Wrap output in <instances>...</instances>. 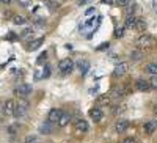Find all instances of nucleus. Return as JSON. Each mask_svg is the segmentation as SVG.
<instances>
[{
	"mask_svg": "<svg viewBox=\"0 0 157 143\" xmlns=\"http://www.w3.org/2000/svg\"><path fill=\"white\" fill-rule=\"evenodd\" d=\"M32 36H33V29H24L21 32V38H22V40H29V38H32Z\"/></svg>",
	"mask_w": 157,
	"mask_h": 143,
	"instance_id": "nucleus-23",
	"label": "nucleus"
},
{
	"mask_svg": "<svg viewBox=\"0 0 157 143\" xmlns=\"http://www.w3.org/2000/svg\"><path fill=\"white\" fill-rule=\"evenodd\" d=\"M39 132H41L43 135H49L54 132V124H52L50 121H44L41 123V126H39Z\"/></svg>",
	"mask_w": 157,
	"mask_h": 143,
	"instance_id": "nucleus-8",
	"label": "nucleus"
},
{
	"mask_svg": "<svg viewBox=\"0 0 157 143\" xmlns=\"http://www.w3.org/2000/svg\"><path fill=\"white\" fill-rule=\"evenodd\" d=\"M109 47V43H102V46L98 47V50H104V49H107Z\"/></svg>",
	"mask_w": 157,
	"mask_h": 143,
	"instance_id": "nucleus-38",
	"label": "nucleus"
},
{
	"mask_svg": "<svg viewBox=\"0 0 157 143\" xmlns=\"http://www.w3.org/2000/svg\"><path fill=\"white\" fill-rule=\"evenodd\" d=\"M137 44H138V47L140 49H151V47H154L157 43H155V40L151 36V35H141L138 40H137Z\"/></svg>",
	"mask_w": 157,
	"mask_h": 143,
	"instance_id": "nucleus-1",
	"label": "nucleus"
},
{
	"mask_svg": "<svg viewBox=\"0 0 157 143\" xmlns=\"http://www.w3.org/2000/svg\"><path fill=\"white\" fill-rule=\"evenodd\" d=\"M137 32H145V29H146V22L143 21V19H137V22H135V27H134Z\"/></svg>",
	"mask_w": 157,
	"mask_h": 143,
	"instance_id": "nucleus-22",
	"label": "nucleus"
},
{
	"mask_svg": "<svg viewBox=\"0 0 157 143\" xmlns=\"http://www.w3.org/2000/svg\"><path fill=\"white\" fill-rule=\"evenodd\" d=\"M90 61L88 60H85V58H80L77 61V69H78V72H80L82 75H85L86 72H88V69H90Z\"/></svg>",
	"mask_w": 157,
	"mask_h": 143,
	"instance_id": "nucleus-7",
	"label": "nucleus"
},
{
	"mask_svg": "<svg viewBox=\"0 0 157 143\" xmlns=\"http://www.w3.org/2000/svg\"><path fill=\"white\" fill-rule=\"evenodd\" d=\"M135 10H137V5L135 3H132V5H126V14L127 16H134V13H135Z\"/></svg>",
	"mask_w": 157,
	"mask_h": 143,
	"instance_id": "nucleus-24",
	"label": "nucleus"
},
{
	"mask_svg": "<svg viewBox=\"0 0 157 143\" xmlns=\"http://www.w3.org/2000/svg\"><path fill=\"white\" fill-rule=\"evenodd\" d=\"M141 58H143V52H141L140 49L130 52V60H132V61H140Z\"/></svg>",
	"mask_w": 157,
	"mask_h": 143,
	"instance_id": "nucleus-19",
	"label": "nucleus"
},
{
	"mask_svg": "<svg viewBox=\"0 0 157 143\" xmlns=\"http://www.w3.org/2000/svg\"><path fill=\"white\" fill-rule=\"evenodd\" d=\"M61 113H63V110H60V109H52L47 115V121H50L52 124H58Z\"/></svg>",
	"mask_w": 157,
	"mask_h": 143,
	"instance_id": "nucleus-5",
	"label": "nucleus"
},
{
	"mask_svg": "<svg viewBox=\"0 0 157 143\" xmlns=\"http://www.w3.org/2000/svg\"><path fill=\"white\" fill-rule=\"evenodd\" d=\"M43 75H44V77H49V75H50V66H44V69H43Z\"/></svg>",
	"mask_w": 157,
	"mask_h": 143,
	"instance_id": "nucleus-34",
	"label": "nucleus"
},
{
	"mask_svg": "<svg viewBox=\"0 0 157 143\" xmlns=\"http://www.w3.org/2000/svg\"><path fill=\"white\" fill-rule=\"evenodd\" d=\"M17 132H19V124H11V126L8 127V134L14 135V134H17Z\"/></svg>",
	"mask_w": 157,
	"mask_h": 143,
	"instance_id": "nucleus-26",
	"label": "nucleus"
},
{
	"mask_svg": "<svg viewBox=\"0 0 157 143\" xmlns=\"http://www.w3.org/2000/svg\"><path fill=\"white\" fill-rule=\"evenodd\" d=\"M123 112H126V106H118V109H115V113L118 115V113H123Z\"/></svg>",
	"mask_w": 157,
	"mask_h": 143,
	"instance_id": "nucleus-33",
	"label": "nucleus"
},
{
	"mask_svg": "<svg viewBox=\"0 0 157 143\" xmlns=\"http://www.w3.org/2000/svg\"><path fill=\"white\" fill-rule=\"evenodd\" d=\"M90 0H78V5H85V3H88Z\"/></svg>",
	"mask_w": 157,
	"mask_h": 143,
	"instance_id": "nucleus-40",
	"label": "nucleus"
},
{
	"mask_svg": "<svg viewBox=\"0 0 157 143\" xmlns=\"http://www.w3.org/2000/svg\"><path fill=\"white\" fill-rule=\"evenodd\" d=\"M154 113L157 115V104H155V107H154Z\"/></svg>",
	"mask_w": 157,
	"mask_h": 143,
	"instance_id": "nucleus-44",
	"label": "nucleus"
},
{
	"mask_svg": "<svg viewBox=\"0 0 157 143\" xmlns=\"http://www.w3.org/2000/svg\"><path fill=\"white\" fill-rule=\"evenodd\" d=\"M16 95L21 98H27L29 95H32V85L30 83H21L16 88Z\"/></svg>",
	"mask_w": 157,
	"mask_h": 143,
	"instance_id": "nucleus-3",
	"label": "nucleus"
},
{
	"mask_svg": "<svg viewBox=\"0 0 157 143\" xmlns=\"http://www.w3.org/2000/svg\"><path fill=\"white\" fill-rule=\"evenodd\" d=\"M146 72H149L151 75H157V63H148L146 68H145Z\"/></svg>",
	"mask_w": 157,
	"mask_h": 143,
	"instance_id": "nucleus-21",
	"label": "nucleus"
},
{
	"mask_svg": "<svg viewBox=\"0 0 157 143\" xmlns=\"http://www.w3.org/2000/svg\"><path fill=\"white\" fill-rule=\"evenodd\" d=\"M72 68H74V61H72L71 58H63V60H60V61H58V69H60L63 74L71 72V71H72Z\"/></svg>",
	"mask_w": 157,
	"mask_h": 143,
	"instance_id": "nucleus-2",
	"label": "nucleus"
},
{
	"mask_svg": "<svg viewBox=\"0 0 157 143\" xmlns=\"http://www.w3.org/2000/svg\"><path fill=\"white\" fill-rule=\"evenodd\" d=\"M148 82H149V87H151V88L157 90V75H152V77H151V79H149Z\"/></svg>",
	"mask_w": 157,
	"mask_h": 143,
	"instance_id": "nucleus-29",
	"label": "nucleus"
},
{
	"mask_svg": "<svg viewBox=\"0 0 157 143\" xmlns=\"http://www.w3.org/2000/svg\"><path fill=\"white\" fill-rule=\"evenodd\" d=\"M102 3H107V5H112V0H101Z\"/></svg>",
	"mask_w": 157,
	"mask_h": 143,
	"instance_id": "nucleus-41",
	"label": "nucleus"
},
{
	"mask_svg": "<svg viewBox=\"0 0 157 143\" xmlns=\"http://www.w3.org/2000/svg\"><path fill=\"white\" fill-rule=\"evenodd\" d=\"M93 13H94V8H90V10H86L85 14H86V16H90V14H93Z\"/></svg>",
	"mask_w": 157,
	"mask_h": 143,
	"instance_id": "nucleus-39",
	"label": "nucleus"
},
{
	"mask_svg": "<svg viewBox=\"0 0 157 143\" xmlns=\"http://www.w3.org/2000/svg\"><path fill=\"white\" fill-rule=\"evenodd\" d=\"M2 118H3V112L0 110V121H2Z\"/></svg>",
	"mask_w": 157,
	"mask_h": 143,
	"instance_id": "nucleus-43",
	"label": "nucleus"
},
{
	"mask_svg": "<svg viewBox=\"0 0 157 143\" xmlns=\"http://www.w3.org/2000/svg\"><path fill=\"white\" fill-rule=\"evenodd\" d=\"M0 2H2V3H11L13 0H0Z\"/></svg>",
	"mask_w": 157,
	"mask_h": 143,
	"instance_id": "nucleus-42",
	"label": "nucleus"
},
{
	"mask_svg": "<svg viewBox=\"0 0 157 143\" xmlns=\"http://www.w3.org/2000/svg\"><path fill=\"white\" fill-rule=\"evenodd\" d=\"M155 129H157V121L155 120H151L148 123H145V126H143V131H145L146 134H154L155 132Z\"/></svg>",
	"mask_w": 157,
	"mask_h": 143,
	"instance_id": "nucleus-12",
	"label": "nucleus"
},
{
	"mask_svg": "<svg viewBox=\"0 0 157 143\" xmlns=\"http://www.w3.org/2000/svg\"><path fill=\"white\" fill-rule=\"evenodd\" d=\"M90 116H91L94 121H101V120H102V112H101V109H98V107L91 109V110H90Z\"/></svg>",
	"mask_w": 157,
	"mask_h": 143,
	"instance_id": "nucleus-18",
	"label": "nucleus"
},
{
	"mask_svg": "<svg viewBox=\"0 0 157 143\" xmlns=\"http://www.w3.org/2000/svg\"><path fill=\"white\" fill-rule=\"evenodd\" d=\"M25 143H36V137H33V135H29L27 138H25Z\"/></svg>",
	"mask_w": 157,
	"mask_h": 143,
	"instance_id": "nucleus-35",
	"label": "nucleus"
},
{
	"mask_svg": "<svg viewBox=\"0 0 157 143\" xmlns=\"http://www.w3.org/2000/svg\"><path fill=\"white\" fill-rule=\"evenodd\" d=\"M127 127H129L127 120H118V121L115 123V131H116V132H124Z\"/></svg>",
	"mask_w": 157,
	"mask_h": 143,
	"instance_id": "nucleus-13",
	"label": "nucleus"
},
{
	"mask_svg": "<svg viewBox=\"0 0 157 143\" xmlns=\"http://www.w3.org/2000/svg\"><path fill=\"white\" fill-rule=\"evenodd\" d=\"M46 60H47V52H43V54L38 55L36 63H38V64H43V63H46Z\"/></svg>",
	"mask_w": 157,
	"mask_h": 143,
	"instance_id": "nucleus-25",
	"label": "nucleus"
},
{
	"mask_svg": "<svg viewBox=\"0 0 157 143\" xmlns=\"http://www.w3.org/2000/svg\"><path fill=\"white\" fill-rule=\"evenodd\" d=\"M35 79H36V80L44 79V75H43V69H36V72H35Z\"/></svg>",
	"mask_w": 157,
	"mask_h": 143,
	"instance_id": "nucleus-31",
	"label": "nucleus"
},
{
	"mask_svg": "<svg viewBox=\"0 0 157 143\" xmlns=\"http://www.w3.org/2000/svg\"><path fill=\"white\" fill-rule=\"evenodd\" d=\"M129 69V63L127 61H121L120 64H116L115 68V75H124Z\"/></svg>",
	"mask_w": 157,
	"mask_h": 143,
	"instance_id": "nucleus-11",
	"label": "nucleus"
},
{
	"mask_svg": "<svg viewBox=\"0 0 157 143\" xmlns=\"http://www.w3.org/2000/svg\"><path fill=\"white\" fill-rule=\"evenodd\" d=\"M17 3H19V6H22V8H29V6L32 5V0H17Z\"/></svg>",
	"mask_w": 157,
	"mask_h": 143,
	"instance_id": "nucleus-28",
	"label": "nucleus"
},
{
	"mask_svg": "<svg viewBox=\"0 0 157 143\" xmlns=\"http://www.w3.org/2000/svg\"><path fill=\"white\" fill-rule=\"evenodd\" d=\"M121 143H135V138H132V137H127V138H124Z\"/></svg>",
	"mask_w": 157,
	"mask_h": 143,
	"instance_id": "nucleus-37",
	"label": "nucleus"
},
{
	"mask_svg": "<svg viewBox=\"0 0 157 143\" xmlns=\"http://www.w3.org/2000/svg\"><path fill=\"white\" fill-rule=\"evenodd\" d=\"M127 95V88L123 87V85H116L112 88V91H110V96L112 98H121V96H126Z\"/></svg>",
	"mask_w": 157,
	"mask_h": 143,
	"instance_id": "nucleus-6",
	"label": "nucleus"
},
{
	"mask_svg": "<svg viewBox=\"0 0 157 143\" xmlns=\"http://www.w3.org/2000/svg\"><path fill=\"white\" fill-rule=\"evenodd\" d=\"M69 121H71V115L63 112V113H61V116H60L58 126H60V127H64V126H68V124H69Z\"/></svg>",
	"mask_w": 157,
	"mask_h": 143,
	"instance_id": "nucleus-16",
	"label": "nucleus"
},
{
	"mask_svg": "<svg viewBox=\"0 0 157 143\" xmlns=\"http://www.w3.org/2000/svg\"><path fill=\"white\" fill-rule=\"evenodd\" d=\"M44 43V38H38V40H33V41H30V44H29V50H36V49H39L41 47V44Z\"/></svg>",
	"mask_w": 157,
	"mask_h": 143,
	"instance_id": "nucleus-17",
	"label": "nucleus"
},
{
	"mask_svg": "<svg viewBox=\"0 0 157 143\" xmlns=\"http://www.w3.org/2000/svg\"><path fill=\"white\" fill-rule=\"evenodd\" d=\"M63 2H64V0H50V3H52V5H55V6H60Z\"/></svg>",
	"mask_w": 157,
	"mask_h": 143,
	"instance_id": "nucleus-36",
	"label": "nucleus"
},
{
	"mask_svg": "<svg viewBox=\"0 0 157 143\" xmlns=\"http://www.w3.org/2000/svg\"><path fill=\"white\" fill-rule=\"evenodd\" d=\"M115 36H116V38H123V36H124V29H123V27L116 29V30H115Z\"/></svg>",
	"mask_w": 157,
	"mask_h": 143,
	"instance_id": "nucleus-30",
	"label": "nucleus"
},
{
	"mask_svg": "<svg viewBox=\"0 0 157 143\" xmlns=\"http://www.w3.org/2000/svg\"><path fill=\"white\" fill-rule=\"evenodd\" d=\"M116 3H118V6H126L130 3V0H116Z\"/></svg>",
	"mask_w": 157,
	"mask_h": 143,
	"instance_id": "nucleus-32",
	"label": "nucleus"
},
{
	"mask_svg": "<svg viewBox=\"0 0 157 143\" xmlns=\"http://www.w3.org/2000/svg\"><path fill=\"white\" fill-rule=\"evenodd\" d=\"M110 101H112V96L110 95H99L98 99H96V102L99 104V106H109Z\"/></svg>",
	"mask_w": 157,
	"mask_h": 143,
	"instance_id": "nucleus-15",
	"label": "nucleus"
},
{
	"mask_svg": "<svg viewBox=\"0 0 157 143\" xmlns=\"http://www.w3.org/2000/svg\"><path fill=\"white\" fill-rule=\"evenodd\" d=\"M137 19H138V17H135V16H127L124 27H126V29H134V27H135V22H137Z\"/></svg>",
	"mask_w": 157,
	"mask_h": 143,
	"instance_id": "nucleus-20",
	"label": "nucleus"
},
{
	"mask_svg": "<svg viewBox=\"0 0 157 143\" xmlns=\"http://www.w3.org/2000/svg\"><path fill=\"white\" fill-rule=\"evenodd\" d=\"M74 129H75L77 134H83V132L88 131V123L85 120H77L75 124H74Z\"/></svg>",
	"mask_w": 157,
	"mask_h": 143,
	"instance_id": "nucleus-9",
	"label": "nucleus"
},
{
	"mask_svg": "<svg viewBox=\"0 0 157 143\" xmlns=\"http://www.w3.org/2000/svg\"><path fill=\"white\" fill-rule=\"evenodd\" d=\"M13 22H14L16 25H22V24H25V22H27V19H25L24 16H14Z\"/></svg>",
	"mask_w": 157,
	"mask_h": 143,
	"instance_id": "nucleus-27",
	"label": "nucleus"
},
{
	"mask_svg": "<svg viewBox=\"0 0 157 143\" xmlns=\"http://www.w3.org/2000/svg\"><path fill=\"white\" fill-rule=\"evenodd\" d=\"M135 83H137V88L140 90V91H149V90H151L149 82H148V80H145V79H138Z\"/></svg>",
	"mask_w": 157,
	"mask_h": 143,
	"instance_id": "nucleus-14",
	"label": "nucleus"
},
{
	"mask_svg": "<svg viewBox=\"0 0 157 143\" xmlns=\"http://www.w3.org/2000/svg\"><path fill=\"white\" fill-rule=\"evenodd\" d=\"M27 110H29V104H27V101H21L19 104H16L14 115L17 116V118H21V116H24L25 113H27Z\"/></svg>",
	"mask_w": 157,
	"mask_h": 143,
	"instance_id": "nucleus-4",
	"label": "nucleus"
},
{
	"mask_svg": "<svg viewBox=\"0 0 157 143\" xmlns=\"http://www.w3.org/2000/svg\"><path fill=\"white\" fill-rule=\"evenodd\" d=\"M14 109H16V102L13 101V99H8L5 102V109H3V113L6 116H11V115H14Z\"/></svg>",
	"mask_w": 157,
	"mask_h": 143,
	"instance_id": "nucleus-10",
	"label": "nucleus"
}]
</instances>
